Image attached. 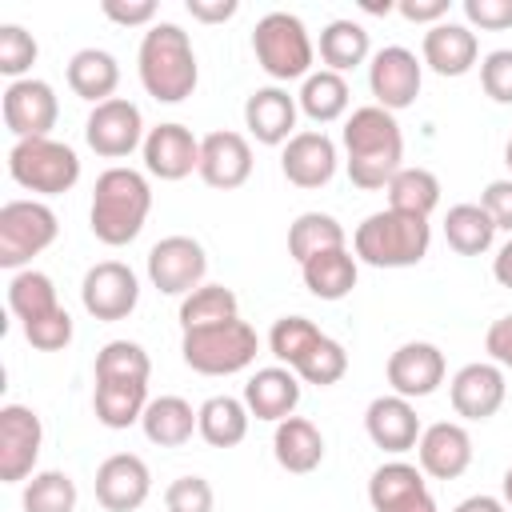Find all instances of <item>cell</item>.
<instances>
[{
  "label": "cell",
  "instance_id": "6da1fadb",
  "mask_svg": "<svg viewBox=\"0 0 512 512\" xmlns=\"http://www.w3.org/2000/svg\"><path fill=\"white\" fill-rule=\"evenodd\" d=\"M344 164H348V180L364 192L388 188V180L404 168V136L392 112H384L380 104H364L352 108L348 124H344Z\"/></svg>",
  "mask_w": 512,
  "mask_h": 512
},
{
  "label": "cell",
  "instance_id": "7a4b0ae2",
  "mask_svg": "<svg viewBox=\"0 0 512 512\" xmlns=\"http://www.w3.org/2000/svg\"><path fill=\"white\" fill-rule=\"evenodd\" d=\"M148 212H152V188L136 168H120L116 164V168L96 176L88 224H92V236L100 244H108V248L132 244L140 236Z\"/></svg>",
  "mask_w": 512,
  "mask_h": 512
},
{
  "label": "cell",
  "instance_id": "3957f363",
  "mask_svg": "<svg viewBox=\"0 0 512 512\" xmlns=\"http://www.w3.org/2000/svg\"><path fill=\"white\" fill-rule=\"evenodd\" d=\"M136 68H140V84L152 100L160 104H180L196 92V80H200V68H196V52H192V40L180 24H152L140 40V56H136Z\"/></svg>",
  "mask_w": 512,
  "mask_h": 512
},
{
  "label": "cell",
  "instance_id": "277c9868",
  "mask_svg": "<svg viewBox=\"0 0 512 512\" xmlns=\"http://www.w3.org/2000/svg\"><path fill=\"white\" fill-rule=\"evenodd\" d=\"M432 244V228L420 216H404V212H372L364 216V224L352 236L356 260L372 264V268H412L428 256Z\"/></svg>",
  "mask_w": 512,
  "mask_h": 512
},
{
  "label": "cell",
  "instance_id": "5b68a950",
  "mask_svg": "<svg viewBox=\"0 0 512 512\" xmlns=\"http://www.w3.org/2000/svg\"><path fill=\"white\" fill-rule=\"evenodd\" d=\"M184 364L200 376H232L244 372L256 352H260V336L248 320H224V324H208V328H192L180 340Z\"/></svg>",
  "mask_w": 512,
  "mask_h": 512
},
{
  "label": "cell",
  "instance_id": "8992f818",
  "mask_svg": "<svg viewBox=\"0 0 512 512\" xmlns=\"http://www.w3.org/2000/svg\"><path fill=\"white\" fill-rule=\"evenodd\" d=\"M8 176L28 192L60 196L80 180V156L52 136L16 140L8 152Z\"/></svg>",
  "mask_w": 512,
  "mask_h": 512
},
{
  "label": "cell",
  "instance_id": "52a82bcc",
  "mask_svg": "<svg viewBox=\"0 0 512 512\" xmlns=\"http://www.w3.org/2000/svg\"><path fill=\"white\" fill-rule=\"evenodd\" d=\"M252 52H256V64L272 80H296V76H308V68H312L308 28L292 12L260 16L256 28H252Z\"/></svg>",
  "mask_w": 512,
  "mask_h": 512
},
{
  "label": "cell",
  "instance_id": "ba28073f",
  "mask_svg": "<svg viewBox=\"0 0 512 512\" xmlns=\"http://www.w3.org/2000/svg\"><path fill=\"white\" fill-rule=\"evenodd\" d=\"M60 224L56 212L40 200H8L0 208V264L24 268L32 256H40L56 240Z\"/></svg>",
  "mask_w": 512,
  "mask_h": 512
},
{
  "label": "cell",
  "instance_id": "9c48e42d",
  "mask_svg": "<svg viewBox=\"0 0 512 512\" xmlns=\"http://www.w3.org/2000/svg\"><path fill=\"white\" fill-rule=\"evenodd\" d=\"M204 272H208V256H204L200 240H192V236H164L148 252V280L164 296L196 292L204 284Z\"/></svg>",
  "mask_w": 512,
  "mask_h": 512
},
{
  "label": "cell",
  "instance_id": "30bf717a",
  "mask_svg": "<svg viewBox=\"0 0 512 512\" xmlns=\"http://www.w3.org/2000/svg\"><path fill=\"white\" fill-rule=\"evenodd\" d=\"M44 444V424L32 408L24 404H4L0 408V480L20 484L32 476Z\"/></svg>",
  "mask_w": 512,
  "mask_h": 512
},
{
  "label": "cell",
  "instance_id": "8fae6325",
  "mask_svg": "<svg viewBox=\"0 0 512 512\" xmlns=\"http://www.w3.org/2000/svg\"><path fill=\"white\" fill-rule=\"evenodd\" d=\"M84 140L96 156L104 160H120L128 156L132 148H144V120H140V108L124 96H112L104 104L92 108L88 124H84Z\"/></svg>",
  "mask_w": 512,
  "mask_h": 512
},
{
  "label": "cell",
  "instance_id": "7c38bea8",
  "mask_svg": "<svg viewBox=\"0 0 512 512\" xmlns=\"http://www.w3.org/2000/svg\"><path fill=\"white\" fill-rule=\"evenodd\" d=\"M80 300H84L88 316H96V320H124L140 300V280H136V272L128 264L100 260V264H92L84 272Z\"/></svg>",
  "mask_w": 512,
  "mask_h": 512
},
{
  "label": "cell",
  "instance_id": "4fadbf2b",
  "mask_svg": "<svg viewBox=\"0 0 512 512\" xmlns=\"http://www.w3.org/2000/svg\"><path fill=\"white\" fill-rule=\"evenodd\" d=\"M420 80H424V72H420L416 52H408L400 44L380 48L372 56V64H368V88H372V96H376V104L384 112H400V108L416 104Z\"/></svg>",
  "mask_w": 512,
  "mask_h": 512
},
{
  "label": "cell",
  "instance_id": "5bb4252c",
  "mask_svg": "<svg viewBox=\"0 0 512 512\" xmlns=\"http://www.w3.org/2000/svg\"><path fill=\"white\" fill-rule=\"evenodd\" d=\"M60 116V104H56V92L52 84L44 80H12L4 88V124L16 140H32V136H48L52 124Z\"/></svg>",
  "mask_w": 512,
  "mask_h": 512
},
{
  "label": "cell",
  "instance_id": "9a60e30c",
  "mask_svg": "<svg viewBox=\"0 0 512 512\" xmlns=\"http://www.w3.org/2000/svg\"><path fill=\"white\" fill-rule=\"evenodd\" d=\"M444 352L428 340H408L388 356V384L404 400L432 396L444 384Z\"/></svg>",
  "mask_w": 512,
  "mask_h": 512
},
{
  "label": "cell",
  "instance_id": "2e32d148",
  "mask_svg": "<svg viewBox=\"0 0 512 512\" xmlns=\"http://www.w3.org/2000/svg\"><path fill=\"white\" fill-rule=\"evenodd\" d=\"M368 500L376 512H436L424 472L404 460H388L368 480Z\"/></svg>",
  "mask_w": 512,
  "mask_h": 512
},
{
  "label": "cell",
  "instance_id": "e0dca14e",
  "mask_svg": "<svg viewBox=\"0 0 512 512\" xmlns=\"http://www.w3.org/2000/svg\"><path fill=\"white\" fill-rule=\"evenodd\" d=\"M452 408L456 416L464 420H488L500 412L504 396H508V384H504V368L500 364H488V360H476V364H464L456 376H452Z\"/></svg>",
  "mask_w": 512,
  "mask_h": 512
},
{
  "label": "cell",
  "instance_id": "ac0fdd59",
  "mask_svg": "<svg viewBox=\"0 0 512 512\" xmlns=\"http://www.w3.org/2000/svg\"><path fill=\"white\" fill-rule=\"evenodd\" d=\"M416 456H420V472H428L432 480H456L472 464V436L464 424L436 420L420 432Z\"/></svg>",
  "mask_w": 512,
  "mask_h": 512
},
{
  "label": "cell",
  "instance_id": "d6986e66",
  "mask_svg": "<svg viewBox=\"0 0 512 512\" xmlns=\"http://www.w3.org/2000/svg\"><path fill=\"white\" fill-rule=\"evenodd\" d=\"M152 492L148 464L132 452H116L96 468V500L108 512H136Z\"/></svg>",
  "mask_w": 512,
  "mask_h": 512
},
{
  "label": "cell",
  "instance_id": "ffe728a7",
  "mask_svg": "<svg viewBox=\"0 0 512 512\" xmlns=\"http://www.w3.org/2000/svg\"><path fill=\"white\" fill-rule=\"evenodd\" d=\"M200 180L208 188H220V192H232L240 188L248 176H252V148L240 132H208L200 140Z\"/></svg>",
  "mask_w": 512,
  "mask_h": 512
},
{
  "label": "cell",
  "instance_id": "44dd1931",
  "mask_svg": "<svg viewBox=\"0 0 512 512\" xmlns=\"http://www.w3.org/2000/svg\"><path fill=\"white\" fill-rule=\"evenodd\" d=\"M144 168L160 180H184L200 168V140L184 124H156L144 136Z\"/></svg>",
  "mask_w": 512,
  "mask_h": 512
},
{
  "label": "cell",
  "instance_id": "7402d4cb",
  "mask_svg": "<svg viewBox=\"0 0 512 512\" xmlns=\"http://www.w3.org/2000/svg\"><path fill=\"white\" fill-rule=\"evenodd\" d=\"M280 172L296 188H324L336 176V144L324 132H296L280 152Z\"/></svg>",
  "mask_w": 512,
  "mask_h": 512
},
{
  "label": "cell",
  "instance_id": "603a6c76",
  "mask_svg": "<svg viewBox=\"0 0 512 512\" xmlns=\"http://www.w3.org/2000/svg\"><path fill=\"white\" fill-rule=\"evenodd\" d=\"M364 428H368V440L384 452H408L420 444V416L412 408V400L404 396H376L364 412Z\"/></svg>",
  "mask_w": 512,
  "mask_h": 512
},
{
  "label": "cell",
  "instance_id": "cb8c5ba5",
  "mask_svg": "<svg viewBox=\"0 0 512 512\" xmlns=\"http://www.w3.org/2000/svg\"><path fill=\"white\" fill-rule=\"evenodd\" d=\"M420 56L436 76H464L480 56V40H476V32L468 24L440 20V24H432L424 32Z\"/></svg>",
  "mask_w": 512,
  "mask_h": 512
},
{
  "label": "cell",
  "instance_id": "d4e9b609",
  "mask_svg": "<svg viewBox=\"0 0 512 512\" xmlns=\"http://www.w3.org/2000/svg\"><path fill=\"white\" fill-rule=\"evenodd\" d=\"M296 96H288L284 88H256L248 100H244V124H248V132L260 140V144H268V148H276V144H288L296 132Z\"/></svg>",
  "mask_w": 512,
  "mask_h": 512
},
{
  "label": "cell",
  "instance_id": "484cf974",
  "mask_svg": "<svg viewBox=\"0 0 512 512\" xmlns=\"http://www.w3.org/2000/svg\"><path fill=\"white\" fill-rule=\"evenodd\" d=\"M244 404H248V412H252L256 420L280 424V420H288V416L296 412V404H300V376H296L292 368H280V364L260 368V372L244 384Z\"/></svg>",
  "mask_w": 512,
  "mask_h": 512
},
{
  "label": "cell",
  "instance_id": "4316f807",
  "mask_svg": "<svg viewBox=\"0 0 512 512\" xmlns=\"http://www.w3.org/2000/svg\"><path fill=\"white\" fill-rule=\"evenodd\" d=\"M272 452H276V464H280L284 472L304 476V472L320 468V460H324V436H320V428H316L312 420L288 416V420L276 424Z\"/></svg>",
  "mask_w": 512,
  "mask_h": 512
},
{
  "label": "cell",
  "instance_id": "83f0119b",
  "mask_svg": "<svg viewBox=\"0 0 512 512\" xmlns=\"http://www.w3.org/2000/svg\"><path fill=\"white\" fill-rule=\"evenodd\" d=\"M116 84H120V64H116L112 52H104V48H80L68 60V88L80 100L104 104V100H112Z\"/></svg>",
  "mask_w": 512,
  "mask_h": 512
},
{
  "label": "cell",
  "instance_id": "f1b7e54d",
  "mask_svg": "<svg viewBox=\"0 0 512 512\" xmlns=\"http://www.w3.org/2000/svg\"><path fill=\"white\" fill-rule=\"evenodd\" d=\"M196 420H200V416L192 412V404H188L184 396H156V400H148V408H144V416H140V428H144V436H148L152 444H160V448H180V444L192 440Z\"/></svg>",
  "mask_w": 512,
  "mask_h": 512
},
{
  "label": "cell",
  "instance_id": "f546056e",
  "mask_svg": "<svg viewBox=\"0 0 512 512\" xmlns=\"http://www.w3.org/2000/svg\"><path fill=\"white\" fill-rule=\"evenodd\" d=\"M300 276L316 300H344L356 288L360 268H356V256L348 248H332V252H320L308 264H300Z\"/></svg>",
  "mask_w": 512,
  "mask_h": 512
},
{
  "label": "cell",
  "instance_id": "4dcf8cb0",
  "mask_svg": "<svg viewBox=\"0 0 512 512\" xmlns=\"http://www.w3.org/2000/svg\"><path fill=\"white\" fill-rule=\"evenodd\" d=\"M92 408L104 428H128L148 408V384L144 380H96Z\"/></svg>",
  "mask_w": 512,
  "mask_h": 512
},
{
  "label": "cell",
  "instance_id": "1f68e13d",
  "mask_svg": "<svg viewBox=\"0 0 512 512\" xmlns=\"http://www.w3.org/2000/svg\"><path fill=\"white\" fill-rule=\"evenodd\" d=\"M196 432L212 444V448H236L248 436V404L236 396H208L196 408Z\"/></svg>",
  "mask_w": 512,
  "mask_h": 512
},
{
  "label": "cell",
  "instance_id": "d6a6232c",
  "mask_svg": "<svg viewBox=\"0 0 512 512\" xmlns=\"http://www.w3.org/2000/svg\"><path fill=\"white\" fill-rule=\"evenodd\" d=\"M444 240L460 256H480L496 240V224L484 212V204H452L444 216Z\"/></svg>",
  "mask_w": 512,
  "mask_h": 512
},
{
  "label": "cell",
  "instance_id": "836d02e7",
  "mask_svg": "<svg viewBox=\"0 0 512 512\" xmlns=\"http://www.w3.org/2000/svg\"><path fill=\"white\" fill-rule=\"evenodd\" d=\"M296 104H300V112H304L308 120L332 124V120H340V116L348 112V80H344L340 72H328V68L308 72V76H304V88H300V96H296Z\"/></svg>",
  "mask_w": 512,
  "mask_h": 512
},
{
  "label": "cell",
  "instance_id": "e575fe53",
  "mask_svg": "<svg viewBox=\"0 0 512 512\" xmlns=\"http://www.w3.org/2000/svg\"><path fill=\"white\" fill-rule=\"evenodd\" d=\"M388 208L392 212H404V216H420L428 220L440 204V180L428 172V168H400L392 180H388Z\"/></svg>",
  "mask_w": 512,
  "mask_h": 512
},
{
  "label": "cell",
  "instance_id": "d590c367",
  "mask_svg": "<svg viewBox=\"0 0 512 512\" xmlns=\"http://www.w3.org/2000/svg\"><path fill=\"white\" fill-rule=\"evenodd\" d=\"M344 228H340V220L336 216H328V212H304V216H296L292 220V228H288V256L296 260V264H308L312 256H320V252H332V248H344Z\"/></svg>",
  "mask_w": 512,
  "mask_h": 512
},
{
  "label": "cell",
  "instance_id": "8d00e7d4",
  "mask_svg": "<svg viewBox=\"0 0 512 512\" xmlns=\"http://www.w3.org/2000/svg\"><path fill=\"white\" fill-rule=\"evenodd\" d=\"M368 32H364V24H356V20H332L324 32H320V60L328 64V72H348V68H356V64H364L368 60Z\"/></svg>",
  "mask_w": 512,
  "mask_h": 512
},
{
  "label": "cell",
  "instance_id": "74e56055",
  "mask_svg": "<svg viewBox=\"0 0 512 512\" xmlns=\"http://www.w3.org/2000/svg\"><path fill=\"white\" fill-rule=\"evenodd\" d=\"M8 308L16 312L20 324H36V320H44L48 312H56L60 300H56V288H52V280H48L44 272L24 268V272H16V276L8 280Z\"/></svg>",
  "mask_w": 512,
  "mask_h": 512
},
{
  "label": "cell",
  "instance_id": "f35d334b",
  "mask_svg": "<svg viewBox=\"0 0 512 512\" xmlns=\"http://www.w3.org/2000/svg\"><path fill=\"white\" fill-rule=\"evenodd\" d=\"M236 316H240L236 292L224 288V284H200L196 292H188L180 300V328L184 332L208 328V324H224V320H236Z\"/></svg>",
  "mask_w": 512,
  "mask_h": 512
},
{
  "label": "cell",
  "instance_id": "ab89813d",
  "mask_svg": "<svg viewBox=\"0 0 512 512\" xmlns=\"http://www.w3.org/2000/svg\"><path fill=\"white\" fill-rule=\"evenodd\" d=\"M320 328L308 320V316H280L276 324H272V332H268V348H272V356L280 360V364H288V368H296L316 344H320Z\"/></svg>",
  "mask_w": 512,
  "mask_h": 512
},
{
  "label": "cell",
  "instance_id": "60d3db41",
  "mask_svg": "<svg viewBox=\"0 0 512 512\" xmlns=\"http://www.w3.org/2000/svg\"><path fill=\"white\" fill-rule=\"evenodd\" d=\"M24 512H76V480L68 472H36L24 484Z\"/></svg>",
  "mask_w": 512,
  "mask_h": 512
},
{
  "label": "cell",
  "instance_id": "b9f144b4",
  "mask_svg": "<svg viewBox=\"0 0 512 512\" xmlns=\"http://www.w3.org/2000/svg\"><path fill=\"white\" fill-rule=\"evenodd\" d=\"M152 376V360L132 340H112L96 352V380H144Z\"/></svg>",
  "mask_w": 512,
  "mask_h": 512
},
{
  "label": "cell",
  "instance_id": "7bdbcfd3",
  "mask_svg": "<svg viewBox=\"0 0 512 512\" xmlns=\"http://www.w3.org/2000/svg\"><path fill=\"white\" fill-rule=\"evenodd\" d=\"M304 384H316V388H328V384H336L344 372H348V352L332 340V336H320V344L292 368Z\"/></svg>",
  "mask_w": 512,
  "mask_h": 512
},
{
  "label": "cell",
  "instance_id": "ee69618b",
  "mask_svg": "<svg viewBox=\"0 0 512 512\" xmlns=\"http://www.w3.org/2000/svg\"><path fill=\"white\" fill-rule=\"evenodd\" d=\"M40 48L32 40V32H24L20 24H4L0 28V72L12 80H24V72L36 64Z\"/></svg>",
  "mask_w": 512,
  "mask_h": 512
},
{
  "label": "cell",
  "instance_id": "f6af8a7d",
  "mask_svg": "<svg viewBox=\"0 0 512 512\" xmlns=\"http://www.w3.org/2000/svg\"><path fill=\"white\" fill-rule=\"evenodd\" d=\"M212 504H216V496L204 476H176L164 492L168 512H212Z\"/></svg>",
  "mask_w": 512,
  "mask_h": 512
},
{
  "label": "cell",
  "instance_id": "bcb514c9",
  "mask_svg": "<svg viewBox=\"0 0 512 512\" xmlns=\"http://www.w3.org/2000/svg\"><path fill=\"white\" fill-rule=\"evenodd\" d=\"M24 340H28L32 348H40V352H60V348H68V340H72V316H68L64 308L48 312L44 320L24 324Z\"/></svg>",
  "mask_w": 512,
  "mask_h": 512
},
{
  "label": "cell",
  "instance_id": "7dc6e473",
  "mask_svg": "<svg viewBox=\"0 0 512 512\" xmlns=\"http://www.w3.org/2000/svg\"><path fill=\"white\" fill-rule=\"evenodd\" d=\"M480 88L496 104H512V48H496L480 64Z\"/></svg>",
  "mask_w": 512,
  "mask_h": 512
},
{
  "label": "cell",
  "instance_id": "c3c4849f",
  "mask_svg": "<svg viewBox=\"0 0 512 512\" xmlns=\"http://www.w3.org/2000/svg\"><path fill=\"white\" fill-rule=\"evenodd\" d=\"M464 16L476 28L500 32V28H512V0H464Z\"/></svg>",
  "mask_w": 512,
  "mask_h": 512
},
{
  "label": "cell",
  "instance_id": "681fc988",
  "mask_svg": "<svg viewBox=\"0 0 512 512\" xmlns=\"http://www.w3.org/2000/svg\"><path fill=\"white\" fill-rule=\"evenodd\" d=\"M480 204H484V212L492 216L496 232L504 228V232L512 236V176H508V180H492V184L480 192Z\"/></svg>",
  "mask_w": 512,
  "mask_h": 512
},
{
  "label": "cell",
  "instance_id": "f907efd6",
  "mask_svg": "<svg viewBox=\"0 0 512 512\" xmlns=\"http://www.w3.org/2000/svg\"><path fill=\"white\" fill-rule=\"evenodd\" d=\"M108 20L124 24V28H136V24H152L156 20V0H104L100 4Z\"/></svg>",
  "mask_w": 512,
  "mask_h": 512
},
{
  "label": "cell",
  "instance_id": "816d5d0a",
  "mask_svg": "<svg viewBox=\"0 0 512 512\" xmlns=\"http://www.w3.org/2000/svg\"><path fill=\"white\" fill-rule=\"evenodd\" d=\"M484 348H488L492 364H500V368L512 372V312L500 316V320H492V328L484 336Z\"/></svg>",
  "mask_w": 512,
  "mask_h": 512
},
{
  "label": "cell",
  "instance_id": "f5cc1de1",
  "mask_svg": "<svg viewBox=\"0 0 512 512\" xmlns=\"http://www.w3.org/2000/svg\"><path fill=\"white\" fill-rule=\"evenodd\" d=\"M396 12L412 24H440L448 16V0H400Z\"/></svg>",
  "mask_w": 512,
  "mask_h": 512
},
{
  "label": "cell",
  "instance_id": "db71d44e",
  "mask_svg": "<svg viewBox=\"0 0 512 512\" xmlns=\"http://www.w3.org/2000/svg\"><path fill=\"white\" fill-rule=\"evenodd\" d=\"M236 0H188V16L200 24H224L236 16Z\"/></svg>",
  "mask_w": 512,
  "mask_h": 512
},
{
  "label": "cell",
  "instance_id": "11a10c76",
  "mask_svg": "<svg viewBox=\"0 0 512 512\" xmlns=\"http://www.w3.org/2000/svg\"><path fill=\"white\" fill-rule=\"evenodd\" d=\"M492 276H496V284L512 288V236H508V244L496 252V260H492Z\"/></svg>",
  "mask_w": 512,
  "mask_h": 512
},
{
  "label": "cell",
  "instance_id": "9f6ffc18",
  "mask_svg": "<svg viewBox=\"0 0 512 512\" xmlns=\"http://www.w3.org/2000/svg\"><path fill=\"white\" fill-rule=\"evenodd\" d=\"M452 512H508L496 496H468V500H460Z\"/></svg>",
  "mask_w": 512,
  "mask_h": 512
},
{
  "label": "cell",
  "instance_id": "6f0895ef",
  "mask_svg": "<svg viewBox=\"0 0 512 512\" xmlns=\"http://www.w3.org/2000/svg\"><path fill=\"white\" fill-rule=\"evenodd\" d=\"M360 8H364V12H372V16H388V12L396 8V4H388V0H384V4H376V0H364Z\"/></svg>",
  "mask_w": 512,
  "mask_h": 512
},
{
  "label": "cell",
  "instance_id": "680465c9",
  "mask_svg": "<svg viewBox=\"0 0 512 512\" xmlns=\"http://www.w3.org/2000/svg\"><path fill=\"white\" fill-rule=\"evenodd\" d=\"M504 508L512 512V468L504 472Z\"/></svg>",
  "mask_w": 512,
  "mask_h": 512
},
{
  "label": "cell",
  "instance_id": "91938a15",
  "mask_svg": "<svg viewBox=\"0 0 512 512\" xmlns=\"http://www.w3.org/2000/svg\"><path fill=\"white\" fill-rule=\"evenodd\" d=\"M504 164H508V172H512V140L504 144Z\"/></svg>",
  "mask_w": 512,
  "mask_h": 512
}]
</instances>
